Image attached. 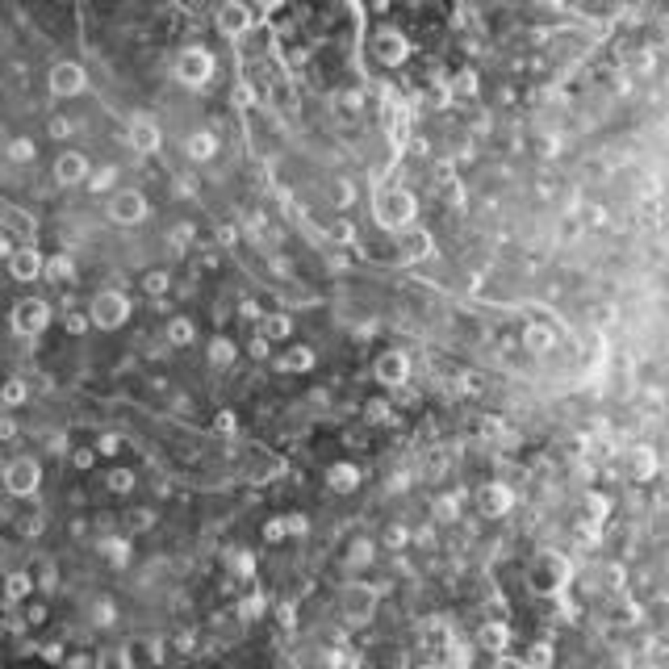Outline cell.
I'll list each match as a JSON object with an SVG mask.
<instances>
[{
	"label": "cell",
	"mask_w": 669,
	"mask_h": 669,
	"mask_svg": "<svg viewBox=\"0 0 669 669\" xmlns=\"http://www.w3.org/2000/svg\"><path fill=\"white\" fill-rule=\"evenodd\" d=\"M42 276H50L55 285L72 280V276H76V264H72V256H50V260L42 264Z\"/></svg>",
	"instance_id": "cell-20"
},
{
	"label": "cell",
	"mask_w": 669,
	"mask_h": 669,
	"mask_svg": "<svg viewBox=\"0 0 669 669\" xmlns=\"http://www.w3.org/2000/svg\"><path fill=\"white\" fill-rule=\"evenodd\" d=\"M88 318H92V326H101V331H118V326L130 322V297L122 289H105V293L92 297Z\"/></svg>",
	"instance_id": "cell-1"
},
{
	"label": "cell",
	"mask_w": 669,
	"mask_h": 669,
	"mask_svg": "<svg viewBox=\"0 0 669 669\" xmlns=\"http://www.w3.org/2000/svg\"><path fill=\"white\" fill-rule=\"evenodd\" d=\"M176 644L184 648V653H193V644H197V640H193V631H180V636H176Z\"/></svg>",
	"instance_id": "cell-55"
},
{
	"label": "cell",
	"mask_w": 669,
	"mask_h": 669,
	"mask_svg": "<svg viewBox=\"0 0 669 669\" xmlns=\"http://www.w3.org/2000/svg\"><path fill=\"white\" fill-rule=\"evenodd\" d=\"M101 552H105L113 565H126V561H130V539H126V535H109V539H101Z\"/></svg>",
	"instance_id": "cell-22"
},
{
	"label": "cell",
	"mask_w": 669,
	"mask_h": 669,
	"mask_svg": "<svg viewBox=\"0 0 669 669\" xmlns=\"http://www.w3.org/2000/svg\"><path fill=\"white\" fill-rule=\"evenodd\" d=\"M193 339H197V326H193L188 318H172V322H168V343H172V348H188Z\"/></svg>",
	"instance_id": "cell-21"
},
{
	"label": "cell",
	"mask_w": 669,
	"mask_h": 669,
	"mask_svg": "<svg viewBox=\"0 0 669 669\" xmlns=\"http://www.w3.org/2000/svg\"><path fill=\"white\" fill-rule=\"evenodd\" d=\"M113 180H118V168H113V164H105V168L88 172V188H92V193H105V188H113Z\"/></svg>",
	"instance_id": "cell-29"
},
{
	"label": "cell",
	"mask_w": 669,
	"mask_h": 669,
	"mask_svg": "<svg viewBox=\"0 0 669 669\" xmlns=\"http://www.w3.org/2000/svg\"><path fill=\"white\" fill-rule=\"evenodd\" d=\"M218 30H222L226 38L247 34V30H251V8H247L243 0H222V8H218Z\"/></svg>",
	"instance_id": "cell-9"
},
{
	"label": "cell",
	"mask_w": 669,
	"mask_h": 669,
	"mask_svg": "<svg viewBox=\"0 0 669 669\" xmlns=\"http://www.w3.org/2000/svg\"><path fill=\"white\" fill-rule=\"evenodd\" d=\"M234 356H239V348H234L230 339H214V343H210V364H214V368H230Z\"/></svg>",
	"instance_id": "cell-27"
},
{
	"label": "cell",
	"mask_w": 669,
	"mask_h": 669,
	"mask_svg": "<svg viewBox=\"0 0 669 669\" xmlns=\"http://www.w3.org/2000/svg\"><path fill=\"white\" fill-rule=\"evenodd\" d=\"M17 435V423L13 418H0V440H13Z\"/></svg>",
	"instance_id": "cell-51"
},
{
	"label": "cell",
	"mask_w": 669,
	"mask_h": 669,
	"mask_svg": "<svg viewBox=\"0 0 669 669\" xmlns=\"http://www.w3.org/2000/svg\"><path fill=\"white\" fill-rule=\"evenodd\" d=\"M210 76H214V55H210L205 46H188V50L176 55V80L180 84L201 88V84H210Z\"/></svg>",
	"instance_id": "cell-2"
},
{
	"label": "cell",
	"mask_w": 669,
	"mask_h": 669,
	"mask_svg": "<svg viewBox=\"0 0 669 669\" xmlns=\"http://www.w3.org/2000/svg\"><path fill=\"white\" fill-rule=\"evenodd\" d=\"M477 506H481V515H486V519H502V515L515 506V490H510V486H502V481H490L486 490L477 493Z\"/></svg>",
	"instance_id": "cell-10"
},
{
	"label": "cell",
	"mask_w": 669,
	"mask_h": 669,
	"mask_svg": "<svg viewBox=\"0 0 669 669\" xmlns=\"http://www.w3.org/2000/svg\"><path fill=\"white\" fill-rule=\"evenodd\" d=\"M38 486H42V469H38L34 456H17V460H8V469H4V490L13 493V498H30Z\"/></svg>",
	"instance_id": "cell-3"
},
{
	"label": "cell",
	"mask_w": 669,
	"mask_h": 669,
	"mask_svg": "<svg viewBox=\"0 0 669 669\" xmlns=\"http://www.w3.org/2000/svg\"><path fill=\"white\" fill-rule=\"evenodd\" d=\"M142 285H147V293H151V297H164V293L172 289V276L159 268V272H147V280H142Z\"/></svg>",
	"instance_id": "cell-31"
},
{
	"label": "cell",
	"mask_w": 669,
	"mask_h": 669,
	"mask_svg": "<svg viewBox=\"0 0 669 669\" xmlns=\"http://www.w3.org/2000/svg\"><path fill=\"white\" fill-rule=\"evenodd\" d=\"M477 640H481V648H490V653H502L506 644H510V627L506 624H486L477 631Z\"/></svg>",
	"instance_id": "cell-18"
},
{
	"label": "cell",
	"mask_w": 669,
	"mask_h": 669,
	"mask_svg": "<svg viewBox=\"0 0 669 669\" xmlns=\"http://www.w3.org/2000/svg\"><path fill=\"white\" fill-rule=\"evenodd\" d=\"M377 381L381 385H389V389H401L406 381H410V356L406 352H385V356L377 360Z\"/></svg>",
	"instance_id": "cell-8"
},
{
	"label": "cell",
	"mask_w": 669,
	"mask_h": 669,
	"mask_svg": "<svg viewBox=\"0 0 669 669\" xmlns=\"http://www.w3.org/2000/svg\"><path fill=\"white\" fill-rule=\"evenodd\" d=\"M264 535H268V544H280V539H285V519H272V523H264Z\"/></svg>",
	"instance_id": "cell-42"
},
{
	"label": "cell",
	"mask_w": 669,
	"mask_h": 669,
	"mask_svg": "<svg viewBox=\"0 0 669 669\" xmlns=\"http://www.w3.org/2000/svg\"><path fill=\"white\" fill-rule=\"evenodd\" d=\"M523 661H527V665H539V669H548V665H552V648H548V644H532Z\"/></svg>",
	"instance_id": "cell-33"
},
{
	"label": "cell",
	"mask_w": 669,
	"mask_h": 669,
	"mask_svg": "<svg viewBox=\"0 0 669 669\" xmlns=\"http://www.w3.org/2000/svg\"><path fill=\"white\" fill-rule=\"evenodd\" d=\"M372 50H377V59H381V63L398 67L401 59L410 55V42L401 38L398 30H381V34H377V42H372Z\"/></svg>",
	"instance_id": "cell-13"
},
{
	"label": "cell",
	"mask_w": 669,
	"mask_h": 669,
	"mask_svg": "<svg viewBox=\"0 0 669 669\" xmlns=\"http://www.w3.org/2000/svg\"><path fill=\"white\" fill-rule=\"evenodd\" d=\"M368 418H372V423L389 418V401H372V406H368Z\"/></svg>",
	"instance_id": "cell-45"
},
{
	"label": "cell",
	"mask_w": 669,
	"mask_h": 669,
	"mask_svg": "<svg viewBox=\"0 0 669 669\" xmlns=\"http://www.w3.org/2000/svg\"><path fill=\"white\" fill-rule=\"evenodd\" d=\"M105 486H109L113 493H130L134 490V469H109Z\"/></svg>",
	"instance_id": "cell-28"
},
{
	"label": "cell",
	"mask_w": 669,
	"mask_h": 669,
	"mask_svg": "<svg viewBox=\"0 0 669 669\" xmlns=\"http://www.w3.org/2000/svg\"><path fill=\"white\" fill-rule=\"evenodd\" d=\"M335 239H339V243H352V239H356L352 222H339V226H335Z\"/></svg>",
	"instance_id": "cell-48"
},
{
	"label": "cell",
	"mask_w": 669,
	"mask_h": 669,
	"mask_svg": "<svg viewBox=\"0 0 669 669\" xmlns=\"http://www.w3.org/2000/svg\"><path fill=\"white\" fill-rule=\"evenodd\" d=\"M218 243H222V247L239 243V230H234V226H218Z\"/></svg>",
	"instance_id": "cell-46"
},
{
	"label": "cell",
	"mask_w": 669,
	"mask_h": 669,
	"mask_svg": "<svg viewBox=\"0 0 669 669\" xmlns=\"http://www.w3.org/2000/svg\"><path fill=\"white\" fill-rule=\"evenodd\" d=\"M260 335H264L268 343H276V339H289V335H293V318H289V314H264V322H260Z\"/></svg>",
	"instance_id": "cell-16"
},
{
	"label": "cell",
	"mask_w": 669,
	"mask_h": 669,
	"mask_svg": "<svg viewBox=\"0 0 669 669\" xmlns=\"http://www.w3.org/2000/svg\"><path fill=\"white\" fill-rule=\"evenodd\" d=\"M34 155H38V147H34L30 138H13V142H8V159H13V164H30Z\"/></svg>",
	"instance_id": "cell-30"
},
{
	"label": "cell",
	"mask_w": 669,
	"mask_h": 669,
	"mask_svg": "<svg viewBox=\"0 0 669 669\" xmlns=\"http://www.w3.org/2000/svg\"><path fill=\"white\" fill-rule=\"evenodd\" d=\"M456 502H460V498H444V506H440L444 519H456Z\"/></svg>",
	"instance_id": "cell-54"
},
{
	"label": "cell",
	"mask_w": 669,
	"mask_h": 669,
	"mask_svg": "<svg viewBox=\"0 0 669 669\" xmlns=\"http://www.w3.org/2000/svg\"><path fill=\"white\" fill-rule=\"evenodd\" d=\"M473 92H477V76H473V72H460L456 84H452V96L460 101V96H473Z\"/></svg>",
	"instance_id": "cell-32"
},
{
	"label": "cell",
	"mask_w": 669,
	"mask_h": 669,
	"mask_svg": "<svg viewBox=\"0 0 669 669\" xmlns=\"http://www.w3.org/2000/svg\"><path fill=\"white\" fill-rule=\"evenodd\" d=\"M385 535H389V544L398 548V544H406V535H410V532H406V527H389V532H385Z\"/></svg>",
	"instance_id": "cell-53"
},
{
	"label": "cell",
	"mask_w": 669,
	"mask_h": 669,
	"mask_svg": "<svg viewBox=\"0 0 669 669\" xmlns=\"http://www.w3.org/2000/svg\"><path fill=\"white\" fill-rule=\"evenodd\" d=\"M4 222L13 226V230H21V234H34V222L25 214H17V210H4Z\"/></svg>",
	"instance_id": "cell-36"
},
{
	"label": "cell",
	"mask_w": 669,
	"mask_h": 669,
	"mask_svg": "<svg viewBox=\"0 0 669 669\" xmlns=\"http://www.w3.org/2000/svg\"><path fill=\"white\" fill-rule=\"evenodd\" d=\"M607 510H611V498H602V493H590V515H594V519H607Z\"/></svg>",
	"instance_id": "cell-38"
},
{
	"label": "cell",
	"mask_w": 669,
	"mask_h": 669,
	"mask_svg": "<svg viewBox=\"0 0 669 669\" xmlns=\"http://www.w3.org/2000/svg\"><path fill=\"white\" fill-rule=\"evenodd\" d=\"M276 368H280V372H310L314 368V348H293V352H285V356L276 360Z\"/></svg>",
	"instance_id": "cell-17"
},
{
	"label": "cell",
	"mask_w": 669,
	"mask_h": 669,
	"mask_svg": "<svg viewBox=\"0 0 669 669\" xmlns=\"http://www.w3.org/2000/svg\"><path fill=\"white\" fill-rule=\"evenodd\" d=\"M214 151H218V138H214V134H210V130H197V134H193V138H188V159H197V164H205V159H210Z\"/></svg>",
	"instance_id": "cell-19"
},
{
	"label": "cell",
	"mask_w": 669,
	"mask_h": 669,
	"mask_svg": "<svg viewBox=\"0 0 669 669\" xmlns=\"http://www.w3.org/2000/svg\"><path fill=\"white\" fill-rule=\"evenodd\" d=\"M130 527L138 532V527H151V510H138V515H130Z\"/></svg>",
	"instance_id": "cell-50"
},
{
	"label": "cell",
	"mask_w": 669,
	"mask_h": 669,
	"mask_svg": "<svg viewBox=\"0 0 669 669\" xmlns=\"http://www.w3.org/2000/svg\"><path fill=\"white\" fill-rule=\"evenodd\" d=\"M0 256H8V239L4 234H0Z\"/></svg>",
	"instance_id": "cell-57"
},
{
	"label": "cell",
	"mask_w": 669,
	"mask_h": 669,
	"mask_svg": "<svg viewBox=\"0 0 669 669\" xmlns=\"http://www.w3.org/2000/svg\"><path fill=\"white\" fill-rule=\"evenodd\" d=\"M92 619H96V624H113V607H109V598H101V602L92 607Z\"/></svg>",
	"instance_id": "cell-40"
},
{
	"label": "cell",
	"mask_w": 669,
	"mask_h": 669,
	"mask_svg": "<svg viewBox=\"0 0 669 669\" xmlns=\"http://www.w3.org/2000/svg\"><path fill=\"white\" fill-rule=\"evenodd\" d=\"M414 218V197L406 188H389L377 197V222L389 226V230H401V226Z\"/></svg>",
	"instance_id": "cell-4"
},
{
	"label": "cell",
	"mask_w": 669,
	"mask_h": 669,
	"mask_svg": "<svg viewBox=\"0 0 669 669\" xmlns=\"http://www.w3.org/2000/svg\"><path fill=\"white\" fill-rule=\"evenodd\" d=\"M46 322H50V306L38 302V297H25V302H17V306H13V331H17L21 339L42 335Z\"/></svg>",
	"instance_id": "cell-5"
},
{
	"label": "cell",
	"mask_w": 669,
	"mask_h": 669,
	"mask_svg": "<svg viewBox=\"0 0 669 669\" xmlns=\"http://www.w3.org/2000/svg\"><path fill=\"white\" fill-rule=\"evenodd\" d=\"M42 256L34 251V247H21V251H13L8 256V272H13V280H21V285H30V280H38L42 276Z\"/></svg>",
	"instance_id": "cell-11"
},
{
	"label": "cell",
	"mask_w": 669,
	"mask_h": 669,
	"mask_svg": "<svg viewBox=\"0 0 669 669\" xmlns=\"http://www.w3.org/2000/svg\"><path fill=\"white\" fill-rule=\"evenodd\" d=\"M256 4H260V8H264V13H268V8H280L285 0H256Z\"/></svg>",
	"instance_id": "cell-56"
},
{
	"label": "cell",
	"mask_w": 669,
	"mask_h": 669,
	"mask_svg": "<svg viewBox=\"0 0 669 669\" xmlns=\"http://www.w3.org/2000/svg\"><path fill=\"white\" fill-rule=\"evenodd\" d=\"M657 473V456H653V447H636L631 452V477H653Z\"/></svg>",
	"instance_id": "cell-25"
},
{
	"label": "cell",
	"mask_w": 669,
	"mask_h": 669,
	"mask_svg": "<svg viewBox=\"0 0 669 669\" xmlns=\"http://www.w3.org/2000/svg\"><path fill=\"white\" fill-rule=\"evenodd\" d=\"M306 532H310L306 515H285V535H306Z\"/></svg>",
	"instance_id": "cell-35"
},
{
	"label": "cell",
	"mask_w": 669,
	"mask_h": 669,
	"mask_svg": "<svg viewBox=\"0 0 669 669\" xmlns=\"http://www.w3.org/2000/svg\"><path fill=\"white\" fill-rule=\"evenodd\" d=\"M130 147L134 151H142V155L159 151V126H155L151 118H134L130 122Z\"/></svg>",
	"instance_id": "cell-14"
},
{
	"label": "cell",
	"mask_w": 669,
	"mask_h": 669,
	"mask_svg": "<svg viewBox=\"0 0 669 669\" xmlns=\"http://www.w3.org/2000/svg\"><path fill=\"white\" fill-rule=\"evenodd\" d=\"M50 134H55V138H67V134H72V122H63V118H55V122H50Z\"/></svg>",
	"instance_id": "cell-49"
},
{
	"label": "cell",
	"mask_w": 669,
	"mask_h": 669,
	"mask_svg": "<svg viewBox=\"0 0 669 669\" xmlns=\"http://www.w3.org/2000/svg\"><path fill=\"white\" fill-rule=\"evenodd\" d=\"M243 615H247V619L264 615V598H260V594H247V598H243Z\"/></svg>",
	"instance_id": "cell-39"
},
{
	"label": "cell",
	"mask_w": 669,
	"mask_h": 669,
	"mask_svg": "<svg viewBox=\"0 0 669 669\" xmlns=\"http://www.w3.org/2000/svg\"><path fill=\"white\" fill-rule=\"evenodd\" d=\"M172 243H176V247H188V243H193V226L180 222L176 230H172Z\"/></svg>",
	"instance_id": "cell-44"
},
{
	"label": "cell",
	"mask_w": 669,
	"mask_h": 669,
	"mask_svg": "<svg viewBox=\"0 0 669 669\" xmlns=\"http://www.w3.org/2000/svg\"><path fill=\"white\" fill-rule=\"evenodd\" d=\"M109 218L118 226H134L147 218V197L138 193V188H126V193H113V201H109Z\"/></svg>",
	"instance_id": "cell-6"
},
{
	"label": "cell",
	"mask_w": 669,
	"mask_h": 669,
	"mask_svg": "<svg viewBox=\"0 0 669 669\" xmlns=\"http://www.w3.org/2000/svg\"><path fill=\"white\" fill-rule=\"evenodd\" d=\"M523 343H527V352H548V348H552V331H548L544 322H532V326L523 331Z\"/></svg>",
	"instance_id": "cell-26"
},
{
	"label": "cell",
	"mask_w": 669,
	"mask_h": 669,
	"mask_svg": "<svg viewBox=\"0 0 669 669\" xmlns=\"http://www.w3.org/2000/svg\"><path fill=\"white\" fill-rule=\"evenodd\" d=\"M92 460H96V452H88V447H84V452H76V469H88Z\"/></svg>",
	"instance_id": "cell-52"
},
{
	"label": "cell",
	"mask_w": 669,
	"mask_h": 669,
	"mask_svg": "<svg viewBox=\"0 0 669 669\" xmlns=\"http://www.w3.org/2000/svg\"><path fill=\"white\" fill-rule=\"evenodd\" d=\"M251 356L268 360V339H264V335H256V339H251Z\"/></svg>",
	"instance_id": "cell-47"
},
{
	"label": "cell",
	"mask_w": 669,
	"mask_h": 669,
	"mask_svg": "<svg viewBox=\"0 0 669 669\" xmlns=\"http://www.w3.org/2000/svg\"><path fill=\"white\" fill-rule=\"evenodd\" d=\"M214 431H218V435H230V431H239V418H234L230 410H222V414L214 418Z\"/></svg>",
	"instance_id": "cell-37"
},
{
	"label": "cell",
	"mask_w": 669,
	"mask_h": 669,
	"mask_svg": "<svg viewBox=\"0 0 669 669\" xmlns=\"http://www.w3.org/2000/svg\"><path fill=\"white\" fill-rule=\"evenodd\" d=\"M326 486H331L335 493H352L360 486V469H356V464H348V460H343V464H335V469L326 473Z\"/></svg>",
	"instance_id": "cell-15"
},
{
	"label": "cell",
	"mask_w": 669,
	"mask_h": 669,
	"mask_svg": "<svg viewBox=\"0 0 669 669\" xmlns=\"http://www.w3.org/2000/svg\"><path fill=\"white\" fill-rule=\"evenodd\" d=\"M230 565H239V569H234L239 578H251V556H247V552H234V556H230Z\"/></svg>",
	"instance_id": "cell-43"
},
{
	"label": "cell",
	"mask_w": 669,
	"mask_h": 669,
	"mask_svg": "<svg viewBox=\"0 0 669 669\" xmlns=\"http://www.w3.org/2000/svg\"><path fill=\"white\" fill-rule=\"evenodd\" d=\"M25 398H30V385H25L21 377H8V381L0 385V401H4V406H25Z\"/></svg>",
	"instance_id": "cell-23"
},
{
	"label": "cell",
	"mask_w": 669,
	"mask_h": 669,
	"mask_svg": "<svg viewBox=\"0 0 669 669\" xmlns=\"http://www.w3.org/2000/svg\"><path fill=\"white\" fill-rule=\"evenodd\" d=\"M30 590H34V578H30V573H8V581H4V598H8V602L30 598Z\"/></svg>",
	"instance_id": "cell-24"
},
{
	"label": "cell",
	"mask_w": 669,
	"mask_h": 669,
	"mask_svg": "<svg viewBox=\"0 0 669 669\" xmlns=\"http://www.w3.org/2000/svg\"><path fill=\"white\" fill-rule=\"evenodd\" d=\"M63 326H67L72 335H84V331L92 326V318L88 314H80V310H72V314H63Z\"/></svg>",
	"instance_id": "cell-34"
},
{
	"label": "cell",
	"mask_w": 669,
	"mask_h": 669,
	"mask_svg": "<svg viewBox=\"0 0 669 669\" xmlns=\"http://www.w3.org/2000/svg\"><path fill=\"white\" fill-rule=\"evenodd\" d=\"M118 447H122V435H101V440H96V452H101V456H113Z\"/></svg>",
	"instance_id": "cell-41"
},
{
	"label": "cell",
	"mask_w": 669,
	"mask_h": 669,
	"mask_svg": "<svg viewBox=\"0 0 669 669\" xmlns=\"http://www.w3.org/2000/svg\"><path fill=\"white\" fill-rule=\"evenodd\" d=\"M84 67L80 63H72V59H59L55 67H50V92L63 101V96H76V92H84Z\"/></svg>",
	"instance_id": "cell-7"
},
{
	"label": "cell",
	"mask_w": 669,
	"mask_h": 669,
	"mask_svg": "<svg viewBox=\"0 0 669 669\" xmlns=\"http://www.w3.org/2000/svg\"><path fill=\"white\" fill-rule=\"evenodd\" d=\"M88 172L92 168H88V159H84L80 151H67V155L55 159V180H59V184H84Z\"/></svg>",
	"instance_id": "cell-12"
}]
</instances>
